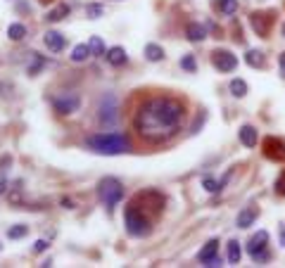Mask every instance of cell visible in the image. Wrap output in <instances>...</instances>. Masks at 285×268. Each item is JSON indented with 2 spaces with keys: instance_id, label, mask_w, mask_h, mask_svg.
<instances>
[{
  "instance_id": "6da1fadb",
  "label": "cell",
  "mask_w": 285,
  "mask_h": 268,
  "mask_svg": "<svg viewBox=\"0 0 285 268\" xmlns=\"http://www.w3.org/2000/svg\"><path fill=\"white\" fill-rule=\"evenodd\" d=\"M183 117H186V112H183V105L178 100H174V97H152L138 109V114L133 119V126L145 140L162 142V140L174 135Z\"/></svg>"
},
{
  "instance_id": "7a4b0ae2",
  "label": "cell",
  "mask_w": 285,
  "mask_h": 268,
  "mask_svg": "<svg viewBox=\"0 0 285 268\" xmlns=\"http://www.w3.org/2000/svg\"><path fill=\"white\" fill-rule=\"evenodd\" d=\"M88 150L98 152V154H121V152L131 150V142L124 133H95L86 138Z\"/></svg>"
},
{
  "instance_id": "3957f363",
  "label": "cell",
  "mask_w": 285,
  "mask_h": 268,
  "mask_svg": "<svg viewBox=\"0 0 285 268\" xmlns=\"http://www.w3.org/2000/svg\"><path fill=\"white\" fill-rule=\"evenodd\" d=\"M98 197L105 206L114 209V206L121 202V197H124V185H121V181H117V178H102V181L98 183Z\"/></svg>"
},
{
  "instance_id": "277c9868",
  "label": "cell",
  "mask_w": 285,
  "mask_h": 268,
  "mask_svg": "<svg viewBox=\"0 0 285 268\" xmlns=\"http://www.w3.org/2000/svg\"><path fill=\"white\" fill-rule=\"evenodd\" d=\"M124 221H126V230H129L133 237H145L150 233V218L142 216V211H138V206H133V204L126 209Z\"/></svg>"
},
{
  "instance_id": "5b68a950",
  "label": "cell",
  "mask_w": 285,
  "mask_h": 268,
  "mask_svg": "<svg viewBox=\"0 0 285 268\" xmlns=\"http://www.w3.org/2000/svg\"><path fill=\"white\" fill-rule=\"evenodd\" d=\"M266 247H269V233H266V230H259L257 235L250 237L247 254L252 257V261L264 264V261H269V252H266Z\"/></svg>"
},
{
  "instance_id": "8992f818",
  "label": "cell",
  "mask_w": 285,
  "mask_h": 268,
  "mask_svg": "<svg viewBox=\"0 0 285 268\" xmlns=\"http://www.w3.org/2000/svg\"><path fill=\"white\" fill-rule=\"evenodd\" d=\"M119 109H117V97L114 95H105L100 100V107H98V119L102 124H114L117 121V114Z\"/></svg>"
},
{
  "instance_id": "52a82bcc",
  "label": "cell",
  "mask_w": 285,
  "mask_h": 268,
  "mask_svg": "<svg viewBox=\"0 0 285 268\" xmlns=\"http://www.w3.org/2000/svg\"><path fill=\"white\" fill-rule=\"evenodd\" d=\"M216 254H219V240H209L207 245L200 249V264H205L209 268L221 266V259Z\"/></svg>"
},
{
  "instance_id": "ba28073f",
  "label": "cell",
  "mask_w": 285,
  "mask_h": 268,
  "mask_svg": "<svg viewBox=\"0 0 285 268\" xmlns=\"http://www.w3.org/2000/svg\"><path fill=\"white\" fill-rule=\"evenodd\" d=\"M212 62H214V67H216L219 71L228 74V71H233V69L238 67V57L233 53H228V50H216V53L212 55Z\"/></svg>"
},
{
  "instance_id": "9c48e42d",
  "label": "cell",
  "mask_w": 285,
  "mask_h": 268,
  "mask_svg": "<svg viewBox=\"0 0 285 268\" xmlns=\"http://www.w3.org/2000/svg\"><path fill=\"white\" fill-rule=\"evenodd\" d=\"M78 97L76 95H62V97H55V102H53V107H55V112L57 114H74L78 109Z\"/></svg>"
},
{
  "instance_id": "30bf717a",
  "label": "cell",
  "mask_w": 285,
  "mask_h": 268,
  "mask_svg": "<svg viewBox=\"0 0 285 268\" xmlns=\"http://www.w3.org/2000/svg\"><path fill=\"white\" fill-rule=\"evenodd\" d=\"M43 43H45V48H48L50 53H60V50L65 48L67 41H65V36H62L60 31H48L43 36Z\"/></svg>"
},
{
  "instance_id": "8fae6325",
  "label": "cell",
  "mask_w": 285,
  "mask_h": 268,
  "mask_svg": "<svg viewBox=\"0 0 285 268\" xmlns=\"http://www.w3.org/2000/svg\"><path fill=\"white\" fill-rule=\"evenodd\" d=\"M264 147H266V157H271V159H278V161H283V159H285V145L281 142V140L269 138Z\"/></svg>"
},
{
  "instance_id": "7c38bea8",
  "label": "cell",
  "mask_w": 285,
  "mask_h": 268,
  "mask_svg": "<svg viewBox=\"0 0 285 268\" xmlns=\"http://www.w3.org/2000/svg\"><path fill=\"white\" fill-rule=\"evenodd\" d=\"M250 24H252V29L259 33V36H266V33H269L271 17H269V14H259V12H254L252 17H250Z\"/></svg>"
},
{
  "instance_id": "4fadbf2b",
  "label": "cell",
  "mask_w": 285,
  "mask_h": 268,
  "mask_svg": "<svg viewBox=\"0 0 285 268\" xmlns=\"http://www.w3.org/2000/svg\"><path fill=\"white\" fill-rule=\"evenodd\" d=\"M105 57H107V62H110L112 67L126 65V60H129V55H126V50H124L121 45H114V48H110V50L105 53Z\"/></svg>"
},
{
  "instance_id": "5bb4252c",
  "label": "cell",
  "mask_w": 285,
  "mask_h": 268,
  "mask_svg": "<svg viewBox=\"0 0 285 268\" xmlns=\"http://www.w3.org/2000/svg\"><path fill=\"white\" fill-rule=\"evenodd\" d=\"M186 36H188V41H190V43H200V41H205V38H207V29H205L202 24H198V22H190L186 26Z\"/></svg>"
},
{
  "instance_id": "9a60e30c",
  "label": "cell",
  "mask_w": 285,
  "mask_h": 268,
  "mask_svg": "<svg viewBox=\"0 0 285 268\" xmlns=\"http://www.w3.org/2000/svg\"><path fill=\"white\" fill-rule=\"evenodd\" d=\"M240 142L245 147H254V145H257V129H254V126H242L240 129Z\"/></svg>"
},
{
  "instance_id": "2e32d148",
  "label": "cell",
  "mask_w": 285,
  "mask_h": 268,
  "mask_svg": "<svg viewBox=\"0 0 285 268\" xmlns=\"http://www.w3.org/2000/svg\"><path fill=\"white\" fill-rule=\"evenodd\" d=\"M254 218H257V211H254L252 206H245L240 214H238V228H250L254 223Z\"/></svg>"
},
{
  "instance_id": "e0dca14e",
  "label": "cell",
  "mask_w": 285,
  "mask_h": 268,
  "mask_svg": "<svg viewBox=\"0 0 285 268\" xmlns=\"http://www.w3.org/2000/svg\"><path fill=\"white\" fill-rule=\"evenodd\" d=\"M69 5H65V2H62V5H57L55 10H50L48 12V22H62V19H65V17H69Z\"/></svg>"
},
{
  "instance_id": "ac0fdd59",
  "label": "cell",
  "mask_w": 285,
  "mask_h": 268,
  "mask_svg": "<svg viewBox=\"0 0 285 268\" xmlns=\"http://www.w3.org/2000/svg\"><path fill=\"white\" fill-rule=\"evenodd\" d=\"M145 57L150 62H159V60H164V50L157 43H150V45H145Z\"/></svg>"
},
{
  "instance_id": "d6986e66",
  "label": "cell",
  "mask_w": 285,
  "mask_h": 268,
  "mask_svg": "<svg viewBox=\"0 0 285 268\" xmlns=\"http://www.w3.org/2000/svg\"><path fill=\"white\" fill-rule=\"evenodd\" d=\"M90 55H93V53H90V45L81 43V45H76V48L71 50V60H74V62H86Z\"/></svg>"
},
{
  "instance_id": "ffe728a7",
  "label": "cell",
  "mask_w": 285,
  "mask_h": 268,
  "mask_svg": "<svg viewBox=\"0 0 285 268\" xmlns=\"http://www.w3.org/2000/svg\"><path fill=\"white\" fill-rule=\"evenodd\" d=\"M240 257H242V249H240V242H228V264L238 266L240 264Z\"/></svg>"
},
{
  "instance_id": "44dd1931",
  "label": "cell",
  "mask_w": 285,
  "mask_h": 268,
  "mask_svg": "<svg viewBox=\"0 0 285 268\" xmlns=\"http://www.w3.org/2000/svg\"><path fill=\"white\" fill-rule=\"evenodd\" d=\"M230 93L235 97H245L247 95V83H245L242 78H233V81H230Z\"/></svg>"
},
{
  "instance_id": "7402d4cb",
  "label": "cell",
  "mask_w": 285,
  "mask_h": 268,
  "mask_svg": "<svg viewBox=\"0 0 285 268\" xmlns=\"http://www.w3.org/2000/svg\"><path fill=\"white\" fill-rule=\"evenodd\" d=\"M245 62L250 67H264V53L262 50H250L245 55Z\"/></svg>"
},
{
  "instance_id": "603a6c76",
  "label": "cell",
  "mask_w": 285,
  "mask_h": 268,
  "mask_svg": "<svg viewBox=\"0 0 285 268\" xmlns=\"http://www.w3.org/2000/svg\"><path fill=\"white\" fill-rule=\"evenodd\" d=\"M7 36H10V41H22L24 36H26L24 24H10V26H7Z\"/></svg>"
},
{
  "instance_id": "cb8c5ba5",
  "label": "cell",
  "mask_w": 285,
  "mask_h": 268,
  "mask_svg": "<svg viewBox=\"0 0 285 268\" xmlns=\"http://www.w3.org/2000/svg\"><path fill=\"white\" fill-rule=\"evenodd\" d=\"M216 7L223 14H233V12H238V0H216Z\"/></svg>"
},
{
  "instance_id": "d4e9b609",
  "label": "cell",
  "mask_w": 285,
  "mask_h": 268,
  "mask_svg": "<svg viewBox=\"0 0 285 268\" xmlns=\"http://www.w3.org/2000/svg\"><path fill=\"white\" fill-rule=\"evenodd\" d=\"M26 233H29V225H12L10 230H7V237H10V240H19V237H24L26 235Z\"/></svg>"
},
{
  "instance_id": "484cf974",
  "label": "cell",
  "mask_w": 285,
  "mask_h": 268,
  "mask_svg": "<svg viewBox=\"0 0 285 268\" xmlns=\"http://www.w3.org/2000/svg\"><path fill=\"white\" fill-rule=\"evenodd\" d=\"M88 45H90V53L93 55H105V43H102L100 36H93V38L88 41Z\"/></svg>"
},
{
  "instance_id": "4316f807",
  "label": "cell",
  "mask_w": 285,
  "mask_h": 268,
  "mask_svg": "<svg viewBox=\"0 0 285 268\" xmlns=\"http://www.w3.org/2000/svg\"><path fill=\"white\" fill-rule=\"evenodd\" d=\"M202 185H205V190H207V193H221V190H223V181L216 183L214 178H205Z\"/></svg>"
},
{
  "instance_id": "83f0119b",
  "label": "cell",
  "mask_w": 285,
  "mask_h": 268,
  "mask_svg": "<svg viewBox=\"0 0 285 268\" xmlns=\"http://www.w3.org/2000/svg\"><path fill=\"white\" fill-rule=\"evenodd\" d=\"M31 57H33V65L29 67V74L33 76V74H38V69H41V67L45 65V60H43V57H41L38 53H31Z\"/></svg>"
},
{
  "instance_id": "f1b7e54d",
  "label": "cell",
  "mask_w": 285,
  "mask_h": 268,
  "mask_svg": "<svg viewBox=\"0 0 285 268\" xmlns=\"http://www.w3.org/2000/svg\"><path fill=\"white\" fill-rule=\"evenodd\" d=\"M102 5H86V17L88 19H98V17H102Z\"/></svg>"
},
{
  "instance_id": "f546056e",
  "label": "cell",
  "mask_w": 285,
  "mask_h": 268,
  "mask_svg": "<svg viewBox=\"0 0 285 268\" xmlns=\"http://www.w3.org/2000/svg\"><path fill=\"white\" fill-rule=\"evenodd\" d=\"M181 67H183L186 71H195V57H193V55H186V57L181 60Z\"/></svg>"
},
{
  "instance_id": "4dcf8cb0",
  "label": "cell",
  "mask_w": 285,
  "mask_h": 268,
  "mask_svg": "<svg viewBox=\"0 0 285 268\" xmlns=\"http://www.w3.org/2000/svg\"><path fill=\"white\" fill-rule=\"evenodd\" d=\"M276 190H278L281 195H285V173L278 178V181H276Z\"/></svg>"
},
{
  "instance_id": "1f68e13d",
  "label": "cell",
  "mask_w": 285,
  "mask_h": 268,
  "mask_svg": "<svg viewBox=\"0 0 285 268\" xmlns=\"http://www.w3.org/2000/svg\"><path fill=\"white\" fill-rule=\"evenodd\" d=\"M33 249H36V252H45V249H48V242H45V240H36Z\"/></svg>"
},
{
  "instance_id": "d6a6232c",
  "label": "cell",
  "mask_w": 285,
  "mask_h": 268,
  "mask_svg": "<svg viewBox=\"0 0 285 268\" xmlns=\"http://www.w3.org/2000/svg\"><path fill=\"white\" fill-rule=\"evenodd\" d=\"M60 204H62L65 209H74V200H69V197H62V200H60Z\"/></svg>"
},
{
  "instance_id": "836d02e7",
  "label": "cell",
  "mask_w": 285,
  "mask_h": 268,
  "mask_svg": "<svg viewBox=\"0 0 285 268\" xmlns=\"http://www.w3.org/2000/svg\"><path fill=\"white\" fill-rule=\"evenodd\" d=\"M5 188H7V181H5V176H0V195L5 193Z\"/></svg>"
},
{
  "instance_id": "e575fe53",
  "label": "cell",
  "mask_w": 285,
  "mask_h": 268,
  "mask_svg": "<svg viewBox=\"0 0 285 268\" xmlns=\"http://www.w3.org/2000/svg\"><path fill=\"white\" fill-rule=\"evenodd\" d=\"M281 71H283V76H285V53L281 55Z\"/></svg>"
},
{
  "instance_id": "d590c367",
  "label": "cell",
  "mask_w": 285,
  "mask_h": 268,
  "mask_svg": "<svg viewBox=\"0 0 285 268\" xmlns=\"http://www.w3.org/2000/svg\"><path fill=\"white\" fill-rule=\"evenodd\" d=\"M281 242H283V245H285V230H283V233H281Z\"/></svg>"
},
{
  "instance_id": "8d00e7d4",
  "label": "cell",
  "mask_w": 285,
  "mask_h": 268,
  "mask_svg": "<svg viewBox=\"0 0 285 268\" xmlns=\"http://www.w3.org/2000/svg\"><path fill=\"white\" fill-rule=\"evenodd\" d=\"M283 38H285V24H283Z\"/></svg>"
},
{
  "instance_id": "74e56055",
  "label": "cell",
  "mask_w": 285,
  "mask_h": 268,
  "mask_svg": "<svg viewBox=\"0 0 285 268\" xmlns=\"http://www.w3.org/2000/svg\"><path fill=\"white\" fill-rule=\"evenodd\" d=\"M41 2H43V5H45V2H50V0H41Z\"/></svg>"
}]
</instances>
